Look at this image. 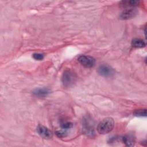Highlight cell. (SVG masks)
<instances>
[{
	"mask_svg": "<svg viewBox=\"0 0 147 147\" xmlns=\"http://www.w3.org/2000/svg\"><path fill=\"white\" fill-rule=\"evenodd\" d=\"M114 122L112 118L108 117L102 119L98 125L97 130L99 133L105 134L110 133L113 129Z\"/></svg>",
	"mask_w": 147,
	"mask_h": 147,
	"instance_id": "1",
	"label": "cell"
},
{
	"mask_svg": "<svg viewBox=\"0 0 147 147\" xmlns=\"http://www.w3.org/2000/svg\"><path fill=\"white\" fill-rule=\"evenodd\" d=\"M76 79V75L70 69H66L64 71L61 80L64 86L68 87L72 86Z\"/></svg>",
	"mask_w": 147,
	"mask_h": 147,
	"instance_id": "2",
	"label": "cell"
},
{
	"mask_svg": "<svg viewBox=\"0 0 147 147\" xmlns=\"http://www.w3.org/2000/svg\"><path fill=\"white\" fill-rule=\"evenodd\" d=\"M78 60L83 66L86 68H91L94 66L95 63V60L92 57L86 55L80 56Z\"/></svg>",
	"mask_w": 147,
	"mask_h": 147,
	"instance_id": "3",
	"label": "cell"
},
{
	"mask_svg": "<svg viewBox=\"0 0 147 147\" xmlns=\"http://www.w3.org/2000/svg\"><path fill=\"white\" fill-rule=\"evenodd\" d=\"M98 72L99 75L104 77H110L114 74L113 68L107 64H102L100 65L98 69Z\"/></svg>",
	"mask_w": 147,
	"mask_h": 147,
	"instance_id": "4",
	"label": "cell"
},
{
	"mask_svg": "<svg viewBox=\"0 0 147 147\" xmlns=\"http://www.w3.org/2000/svg\"><path fill=\"white\" fill-rule=\"evenodd\" d=\"M83 132L88 137H93L94 136L95 132L92 125L91 123V121L87 118L84 120L83 122Z\"/></svg>",
	"mask_w": 147,
	"mask_h": 147,
	"instance_id": "5",
	"label": "cell"
},
{
	"mask_svg": "<svg viewBox=\"0 0 147 147\" xmlns=\"http://www.w3.org/2000/svg\"><path fill=\"white\" fill-rule=\"evenodd\" d=\"M138 13V11L135 8H130L126 9L121 14L120 18L122 20H128L134 18Z\"/></svg>",
	"mask_w": 147,
	"mask_h": 147,
	"instance_id": "6",
	"label": "cell"
},
{
	"mask_svg": "<svg viewBox=\"0 0 147 147\" xmlns=\"http://www.w3.org/2000/svg\"><path fill=\"white\" fill-rule=\"evenodd\" d=\"M37 131L38 134L44 138L49 139L52 137V133L51 132V131H50L47 127L44 126H38V127H37Z\"/></svg>",
	"mask_w": 147,
	"mask_h": 147,
	"instance_id": "7",
	"label": "cell"
},
{
	"mask_svg": "<svg viewBox=\"0 0 147 147\" xmlns=\"http://www.w3.org/2000/svg\"><path fill=\"white\" fill-rule=\"evenodd\" d=\"M49 92V90L47 88H38L33 91V94L38 97H45L47 96Z\"/></svg>",
	"mask_w": 147,
	"mask_h": 147,
	"instance_id": "8",
	"label": "cell"
},
{
	"mask_svg": "<svg viewBox=\"0 0 147 147\" xmlns=\"http://www.w3.org/2000/svg\"><path fill=\"white\" fill-rule=\"evenodd\" d=\"M122 141L126 144V146H132L134 144V138L131 134H127L122 138Z\"/></svg>",
	"mask_w": 147,
	"mask_h": 147,
	"instance_id": "9",
	"label": "cell"
},
{
	"mask_svg": "<svg viewBox=\"0 0 147 147\" xmlns=\"http://www.w3.org/2000/svg\"><path fill=\"white\" fill-rule=\"evenodd\" d=\"M131 45L134 48H140L145 47V42L140 38H134L131 41Z\"/></svg>",
	"mask_w": 147,
	"mask_h": 147,
	"instance_id": "10",
	"label": "cell"
},
{
	"mask_svg": "<svg viewBox=\"0 0 147 147\" xmlns=\"http://www.w3.org/2000/svg\"><path fill=\"white\" fill-rule=\"evenodd\" d=\"M139 3L138 1H122L120 2V5L123 7H133L138 5Z\"/></svg>",
	"mask_w": 147,
	"mask_h": 147,
	"instance_id": "11",
	"label": "cell"
},
{
	"mask_svg": "<svg viewBox=\"0 0 147 147\" xmlns=\"http://www.w3.org/2000/svg\"><path fill=\"white\" fill-rule=\"evenodd\" d=\"M134 115L136 117H142L146 116V109H138L134 111L133 113Z\"/></svg>",
	"mask_w": 147,
	"mask_h": 147,
	"instance_id": "12",
	"label": "cell"
},
{
	"mask_svg": "<svg viewBox=\"0 0 147 147\" xmlns=\"http://www.w3.org/2000/svg\"><path fill=\"white\" fill-rule=\"evenodd\" d=\"M61 127L63 129H70L72 127V123L69 122H64L61 123Z\"/></svg>",
	"mask_w": 147,
	"mask_h": 147,
	"instance_id": "13",
	"label": "cell"
},
{
	"mask_svg": "<svg viewBox=\"0 0 147 147\" xmlns=\"http://www.w3.org/2000/svg\"><path fill=\"white\" fill-rule=\"evenodd\" d=\"M56 136L59 137V138H63V137H65L67 136V133L66 131H63V130H59V131H56Z\"/></svg>",
	"mask_w": 147,
	"mask_h": 147,
	"instance_id": "14",
	"label": "cell"
},
{
	"mask_svg": "<svg viewBox=\"0 0 147 147\" xmlns=\"http://www.w3.org/2000/svg\"><path fill=\"white\" fill-rule=\"evenodd\" d=\"M33 57L36 60H41L44 59V55L41 53H34L33 55Z\"/></svg>",
	"mask_w": 147,
	"mask_h": 147,
	"instance_id": "15",
	"label": "cell"
}]
</instances>
